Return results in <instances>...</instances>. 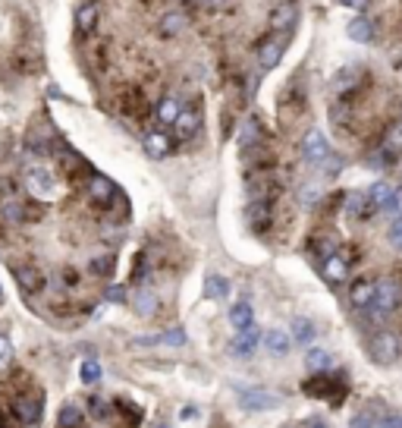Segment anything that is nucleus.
Returning <instances> with one entry per match:
<instances>
[{
    "label": "nucleus",
    "mask_w": 402,
    "mask_h": 428,
    "mask_svg": "<svg viewBox=\"0 0 402 428\" xmlns=\"http://www.w3.org/2000/svg\"><path fill=\"white\" fill-rule=\"evenodd\" d=\"M349 428H374V412H371V410L358 412V416L352 419V425H349Z\"/></svg>",
    "instance_id": "c9c22d12"
},
{
    "label": "nucleus",
    "mask_w": 402,
    "mask_h": 428,
    "mask_svg": "<svg viewBox=\"0 0 402 428\" xmlns=\"http://www.w3.org/2000/svg\"><path fill=\"white\" fill-rule=\"evenodd\" d=\"M113 410H116V406H111L104 397H89V412L94 419H111Z\"/></svg>",
    "instance_id": "7c9ffc66"
},
{
    "label": "nucleus",
    "mask_w": 402,
    "mask_h": 428,
    "mask_svg": "<svg viewBox=\"0 0 402 428\" xmlns=\"http://www.w3.org/2000/svg\"><path fill=\"white\" fill-rule=\"evenodd\" d=\"M258 344H261V331L255 328V324H248V328L239 331V337L230 344V350L236 353L239 359H245V356H252V353H255V346H258Z\"/></svg>",
    "instance_id": "1a4fd4ad"
},
{
    "label": "nucleus",
    "mask_w": 402,
    "mask_h": 428,
    "mask_svg": "<svg viewBox=\"0 0 402 428\" xmlns=\"http://www.w3.org/2000/svg\"><path fill=\"white\" fill-rule=\"evenodd\" d=\"M230 322H233V328H236V331H242V328H248V324H255L252 306H248V302H239V306H233Z\"/></svg>",
    "instance_id": "a878e982"
},
{
    "label": "nucleus",
    "mask_w": 402,
    "mask_h": 428,
    "mask_svg": "<svg viewBox=\"0 0 402 428\" xmlns=\"http://www.w3.org/2000/svg\"><path fill=\"white\" fill-rule=\"evenodd\" d=\"M79 375H82V381H85V384H98V381H101V375H104V372H101V362L85 359V362H82V368H79Z\"/></svg>",
    "instance_id": "473e14b6"
},
{
    "label": "nucleus",
    "mask_w": 402,
    "mask_h": 428,
    "mask_svg": "<svg viewBox=\"0 0 402 428\" xmlns=\"http://www.w3.org/2000/svg\"><path fill=\"white\" fill-rule=\"evenodd\" d=\"M79 425H82V410L76 403H67L60 410V416H57V428H79Z\"/></svg>",
    "instance_id": "b1692460"
},
{
    "label": "nucleus",
    "mask_w": 402,
    "mask_h": 428,
    "mask_svg": "<svg viewBox=\"0 0 402 428\" xmlns=\"http://www.w3.org/2000/svg\"><path fill=\"white\" fill-rule=\"evenodd\" d=\"M248 221H252V227H258V230L267 227V221H270V205H267V199H255V202H252V208H248Z\"/></svg>",
    "instance_id": "412c9836"
},
{
    "label": "nucleus",
    "mask_w": 402,
    "mask_h": 428,
    "mask_svg": "<svg viewBox=\"0 0 402 428\" xmlns=\"http://www.w3.org/2000/svg\"><path fill=\"white\" fill-rule=\"evenodd\" d=\"M107 300H113V302H123V300H126V290H123V287H113V290H107Z\"/></svg>",
    "instance_id": "79ce46f5"
},
{
    "label": "nucleus",
    "mask_w": 402,
    "mask_h": 428,
    "mask_svg": "<svg viewBox=\"0 0 402 428\" xmlns=\"http://www.w3.org/2000/svg\"><path fill=\"white\" fill-rule=\"evenodd\" d=\"M258 139H261L258 123H245V126H242V136H239V145H242V148H248V145H255Z\"/></svg>",
    "instance_id": "f704fd0d"
},
{
    "label": "nucleus",
    "mask_w": 402,
    "mask_h": 428,
    "mask_svg": "<svg viewBox=\"0 0 402 428\" xmlns=\"http://www.w3.org/2000/svg\"><path fill=\"white\" fill-rule=\"evenodd\" d=\"M142 145H145V155L155 158V161H164V158L173 151V139H170V136H164V133H148Z\"/></svg>",
    "instance_id": "9b49d317"
},
{
    "label": "nucleus",
    "mask_w": 402,
    "mask_h": 428,
    "mask_svg": "<svg viewBox=\"0 0 402 428\" xmlns=\"http://www.w3.org/2000/svg\"><path fill=\"white\" fill-rule=\"evenodd\" d=\"M380 428H402V416H399V412L384 416V419H380Z\"/></svg>",
    "instance_id": "58836bf2"
},
{
    "label": "nucleus",
    "mask_w": 402,
    "mask_h": 428,
    "mask_svg": "<svg viewBox=\"0 0 402 428\" xmlns=\"http://www.w3.org/2000/svg\"><path fill=\"white\" fill-rule=\"evenodd\" d=\"M384 151H386V155H390V158L402 155V123H396V126H390V129H386Z\"/></svg>",
    "instance_id": "bb28decb"
},
{
    "label": "nucleus",
    "mask_w": 402,
    "mask_h": 428,
    "mask_svg": "<svg viewBox=\"0 0 402 428\" xmlns=\"http://www.w3.org/2000/svg\"><path fill=\"white\" fill-rule=\"evenodd\" d=\"M368 350H371V356H374L377 362H393L399 356V337L393 331H377L374 337H371Z\"/></svg>",
    "instance_id": "20e7f679"
},
{
    "label": "nucleus",
    "mask_w": 402,
    "mask_h": 428,
    "mask_svg": "<svg viewBox=\"0 0 402 428\" xmlns=\"http://www.w3.org/2000/svg\"><path fill=\"white\" fill-rule=\"evenodd\" d=\"M182 111H186V107H182V101L173 98V95H167V98L157 101V120L164 123V126H173V123L179 120Z\"/></svg>",
    "instance_id": "4468645a"
},
{
    "label": "nucleus",
    "mask_w": 402,
    "mask_h": 428,
    "mask_svg": "<svg viewBox=\"0 0 402 428\" xmlns=\"http://www.w3.org/2000/svg\"><path fill=\"white\" fill-rule=\"evenodd\" d=\"M296 23V4L292 0H283V4H277V10L270 13V28L274 32H286Z\"/></svg>",
    "instance_id": "ddd939ff"
},
{
    "label": "nucleus",
    "mask_w": 402,
    "mask_h": 428,
    "mask_svg": "<svg viewBox=\"0 0 402 428\" xmlns=\"http://www.w3.org/2000/svg\"><path fill=\"white\" fill-rule=\"evenodd\" d=\"M16 280H19V290H23L26 296H35L41 287H45V274H41L35 265L16 268Z\"/></svg>",
    "instance_id": "9d476101"
},
{
    "label": "nucleus",
    "mask_w": 402,
    "mask_h": 428,
    "mask_svg": "<svg viewBox=\"0 0 402 428\" xmlns=\"http://www.w3.org/2000/svg\"><path fill=\"white\" fill-rule=\"evenodd\" d=\"M89 195L98 205H111V202H116L120 199V190L111 183L107 177H101V173H94V177L89 180Z\"/></svg>",
    "instance_id": "6e6552de"
},
{
    "label": "nucleus",
    "mask_w": 402,
    "mask_h": 428,
    "mask_svg": "<svg viewBox=\"0 0 402 428\" xmlns=\"http://www.w3.org/2000/svg\"><path fill=\"white\" fill-rule=\"evenodd\" d=\"M349 296H352V306L355 309H368V306H374L377 284H374V280H355L352 290H349Z\"/></svg>",
    "instance_id": "f8f14e48"
},
{
    "label": "nucleus",
    "mask_w": 402,
    "mask_h": 428,
    "mask_svg": "<svg viewBox=\"0 0 402 428\" xmlns=\"http://www.w3.org/2000/svg\"><path fill=\"white\" fill-rule=\"evenodd\" d=\"M41 403H45V397L38 394V390H23V394H13L10 400V412L19 419L23 425H35L41 419Z\"/></svg>",
    "instance_id": "f257e3e1"
},
{
    "label": "nucleus",
    "mask_w": 402,
    "mask_h": 428,
    "mask_svg": "<svg viewBox=\"0 0 402 428\" xmlns=\"http://www.w3.org/2000/svg\"><path fill=\"white\" fill-rule=\"evenodd\" d=\"M292 337H296L298 344H308V340L314 337V324L308 322V318H296V322H292Z\"/></svg>",
    "instance_id": "2f4dec72"
},
{
    "label": "nucleus",
    "mask_w": 402,
    "mask_h": 428,
    "mask_svg": "<svg viewBox=\"0 0 402 428\" xmlns=\"http://www.w3.org/2000/svg\"><path fill=\"white\" fill-rule=\"evenodd\" d=\"M390 243H393V246H399V249H402V221L393 224V230H390Z\"/></svg>",
    "instance_id": "a19ab883"
},
{
    "label": "nucleus",
    "mask_w": 402,
    "mask_h": 428,
    "mask_svg": "<svg viewBox=\"0 0 402 428\" xmlns=\"http://www.w3.org/2000/svg\"><path fill=\"white\" fill-rule=\"evenodd\" d=\"M239 400H242L245 410H274L280 403V394L261 388H239Z\"/></svg>",
    "instance_id": "39448f33"
},
{
    "label": "nucleus",
    "mask_w": 402,
    "mask_h": 428,
    "mask_svg": "<svg viewBox=\"0 0 402 428\" xmlns=\"http://www.w3.org/2000/svg\"><path fill=\"white\" fill-rule=\"evenodd\" d=\"M346 274H349V265H346V256H342V252H333L330 258H324V278L330 280V284L346 280Z\"/></svg>",
    "instance_id": "2eb2a0df"
},
{
    "label": "nucleus",
    "mask_w": 402,
    "mask_h": 428,
    "mask_svg": "<svg viewBox=\"0 0 402 428\" xmlns=\"http://www.w3.org/2000/svg\"><path fill=\"white\" fill-rule=\"evenodd\" d=\"M133 302H135V312L142 318H148V315H155V312H157V296L151 293V290H138Z\"/></svg>",
    "instance_id": "5701e85b"
},
{
    "label": "nucleus",
    "mask_w": 402,
    "mask_h": 428,
    "mask_svg": "<svg viewBox=\"0 0 402 428\" xmlns=\"http://www.w3.org/2000/svg\"><path fill=\"white\" fill-rule=\"evenodd\" d=\"M399 300H402V290H399V284L396 280H377V296H374V306L380 309V312H393L399 306Z\"/></svg>",
    "instance_id": "0eeeda50"
},
{
    "label": "nucleus",
    "mask_w": 402,
    "mask_h": 428,
    "mask_svg": "<svg viewBox=\"0 0 402 428\" xmlns=\"http://www.w3.org/2000/svg\"><path fill=\"white\" fill-rule=\"evenodd\" d=\"M26 190L35 195V199H54V192H57V177H54V170L45 164H32L26 170Z\"/></svg>",
    "instance_id": "f03ea898"
},
{
    "label": "nucleus",
    "mask_w": 402,
    "mask_h": 428,
    "mask_svg": "<svg viewBox=\"0 0 402 428\" xmlns=\"http://www.w3.org/2000/svg\"><path fill=\"white\" fill-rule=\"evenodd\" d=\"M199 129H201V114L195 111V107H186V111L179 114V120L173 123V136H177L179 142L195 139V136H199Z\"/></svg>",
    "instance_id": "423d86ee"
},
{
    "label": "nucleus",
    "mask_w": 402,
    "mask_h": 428,
    "mask_svg": "<svg viewBox=\"0 0 402 428\" xmlns=\"http://www.w3.org/2000/svg\"><path fill=\"white\" fill-rule=\"evenodd\" d=\"M305 362H308L311 372H327V368L333 366V356L327 350H311L308 356H305Z\"/></svg>",
    "instance_id": "c85d7f7f"
},
{
    "label": "nucleus",
    "mask_w": 402,
    "mask_h": 428,
    "mask_svg": "<svg viewBox=\"0 0 402 428\" xmlns=\"http://www.w3.org/2000/svg\"><path fill=\"white\" fill-rule=\"evenodd\" d=\"M289 334L286 331H267L264 334V350L274 353V356H283V353H289Z\"/></svg>",
    "instance_id": "6ab92c4d"
},
{
    "label": "nucleus",
    "mask_w": 402,
    "mask_h": 428,
    "mask_svg": "<svg viewBox=\"0 0 402 428\" xmlns=\"http://www.w3.org/2000/svg\"><path fill=\"white\" fill-rule=\"evenodd\" d=\"M0 428H26V425L19 422V419L10 412V406H6V410H0Z\"/></svg>",
    "instance_id": "e433bc0d"
},
{
    "label": "nucleus",
    "mask_w": 402,
    "mask_h": 428,
    "mask_svg": "<svg viewBox=\"0 0 402 428\" xmlns=\"http://www.w3.org/2000/svg\"><path fill=\"white\" fill-rule=\"evenodd\" d=\"M320 199V190L318 186H305V192H302V202L305 205H311V202H318Z\"/></svg>",
    "instance_id": "ea45409f"
},
{
    "label": "nucleus",
    "mask_w": 402,
    "mask_h": 428,
    "mask_svg": "<svg viewBox=\"0 0 402 428\" xmlns=\"http://www.w3.org/2000/svg\"><path fill=\"white\" fill-rule=\"evenodd\" d=\"M280 57H283V41H264L261 50H258L261 70H274L277 63H280Z\"/></svg>",
    "instance_id": "a211bd4d"
},
{
    "label": "nucleus",
    "mask_w": 402,
    "mask_h": 428,
    "mask_svg": "<svg viewBox=\"0 0 402 428\" xmlns=\"http://www.w3.org/2000/svg\"><path fill=\"white\" fill-rule=\"evenodd\" d=\"M226 293H230V280L220 278V274H211V278L204 280V296H208V300H223Z\"/></svg>",
    "instance_id": "4be33fe9"
},
{
    "label": "nucleus",
    "mask_w": 402,
    "mask_h": 428,
    "mask_svg": "<svg viewBox=\"0 0 402 428\" xmlns=\"http://www.w3.org/2000/svg\"><path fill=\"white\" fill-rule=\"evenodd\" d=\"M384 214L390 217V221H402V186L393 192V199H390V205L384 208Z\"/></svg>",
    "instance_id": "72a5a7b5"
},
{
    "label": "nucleus",
    "mask_w": 402,
    "mask_h": 428,
    "mask_svg": "<svg viewBox=\"0 0 402 428\" xmlns=\"http://www.w3.org/2000/svg\"><path fill=\"white\" fill-rule=\"evenodd\" d=\"M91 271L101 274V278H111L113 274V256L111 252H98V256L91 258Z\"/></svg>",
    "instance_id": "c756f323"
},
{
    "label": "nucleus",
    "mask_w": 402,
    "mask_h": 428,
    "mask_svg": "<svg viewBox=\"0 0 402 428\" xmlns=\"http://www.w3.org/2000/svg\"><path fill=\"white\" fill-rule=\"evenodd\" d=\"M340 4L352 6V10H364V6H368V0H340Z\"/></svg>",
    "instance_id": "37998d69"
},
{
    "label": "nucleus",
    "mask_w": 402,
    "mask_h": 428,
    "mask_svg": "<svg viewBox=\"0 0 402 428\" xmlns=\"http://www.w3.org/2000/svg\"><path fill=\"white\" fill-rule=\"evenodd\" d=\"M0 302H4V293H0Z\"/></svg>",
    "instance_id": "a18cd8bd"
},
{
    "label": "nucleus",
    "mask_w": 402,
    "mask_h": 428,
    "mask_svg": "<svg viewBox=\"0 0 402 428\" xmlns=\"http://www.w3.org/2000/svg\"><path fill=\"white\" fill-rule=\"evenodd\" d=\"M98 19H101L98 4H91V0H85V4L76 10V28L79 32H91V28L98 26Z\"/></svg>",
    "instance_id": "dca6fc26"
},
{
    "label": "nucleus",
    "mask_w": 402,
    "mask_h": 428,
    "mask_svg": "<svg viewBox=\"0 0 402 428\" xmlns=\"http://www.w3.org/2000/svg\"><path fill=\"white\" fill-rule=\"evenodd\" d=\"M393 192H396V190H390V183H374V186H371V190H368V205L374 208V212H377V208H380V212H384V208L390 205Z\"/></svg>",
    "instance_id": "aec40b11"
},
{
    "label": "nucleus",
    "mask_w": 402,
    "mask_h": 428,
    "mask_svg": "<svg viewBox=\"0 0 402 428\" xmlns=\"http://www.w3.org/2000/svg\"><path fill=\"white\" fill-rule=\"evenodd\" d=\"M13 362V346L6 337H0V368H6Z\"/></svg>",
    "instance_id": "4c0bfd02"
},
{
    "label": "nucleus",
    "mask_w": 402,
    "mask_h": 428,
    "mask_svg": "<svg viewBox=\"0 0 402 428\" xmlns=\"http://www.w3.org/2000/svg\"><path fill=\"white\" fill-rule=\"evenodd\" d=\"M349 38L358 41V45H364V41H374V23H371L368 16H355L352 23H349Z\"/></svg>",
    "instance_id": "f3484780"
},
{
    "label": "nucleus",
    "mask_w": 402,
    "mask_h": 428,
    "mask_svg": "<svg viewBox=\"0 0 402 428\" xmlns=\"http://www.w3.org/2000/svg\"><path fill=\"white\" fill-rule=\"evenodd\" d=\"M308 428H327V425H324V422H311Z\"/></svg>",
    "instance_id": "c03bdc74"
},
{
    "label": "nucleus",
    "mask_w": 402,
    "mask_h": 428,
    "mask_svg": "<svg viewBox=\"0 0 402 428\" xmlns=\"http://www.w3.org/2000/svg\"><path fill=\"white\" fill-rule=\"evenodd\" d=\"M302 158L308 164H314V167H320L330 158V145H327V139H324V133L320 129H308L305 133V139H302Z\"/></svg>",
    "instance_id": "7ed1b4c3"
},
{
    "label": "nucleus",
    "mask_w": 402,
    "mask_h": 428,
    "mask_svg": "<svg viewBox=\"0 0 402 428\" xmlns=\"http://www.w3.org/2000/svg\"><path fill=\"white\" fill-rule=\"evenodd\" d=\"M160 28H164V35H179L182 28H186V13L170 10L164 19H160Z\"/></svg>",
    "instance_id": "cd10ccee"
},
{
    "label": "nucleus",
    "mask_w": 402,
    "mask_h": 428,
    "mask_svg": "<svg viewBox=\"0 0 402 428\" xmlns=\"http://www.w3.org/2000/svg\"><path fill=\"white\" fill-rule=\"evenodd\" d=\"M138 344H164V346H182L186 344V331L182 328H173L167 334H160V337H142Z\"/></svg>",
    "instance_id": "393cba45"
}]
</instances>
